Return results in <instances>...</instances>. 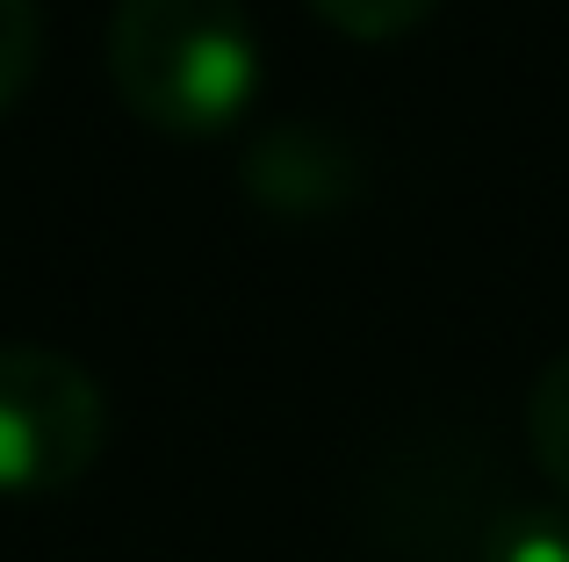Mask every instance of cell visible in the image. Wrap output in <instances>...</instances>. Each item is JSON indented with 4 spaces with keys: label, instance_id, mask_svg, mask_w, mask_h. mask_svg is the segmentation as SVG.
Returning <instances> with one entry per match:
<instances>
[{
    "label": "cell",
    "instance_id": "obj_2",
    "mask_svg": "<svg viewBox=\"0 0 569 562\" xmlns=\"http://www.w3.org/2000/svg\"><path fill=\"white\" fill-rule=\"evenodd\" d=\"M109 404L58 347H0V498H51L94 469Z\"/></svg>",
    "mask_w": 569,
    "mask_h": 562
},
{
    "label": "cell",
    "instance_id": "obj_6",
    "mask_svg": "<svg viewBox=\"0 0 569 562\" xmlns=\"http://www.w3.org/2000/svg\"><path fill=\"white\" fill-rule=\"evenodd\" d=\"M440 8V0H310V14H318L325 29H339V37H361V43H389V37H411L426 14Z\"/></svg>",
    "mask_w": 569,
    "mask_h": 562
},
{
    "label": "cell",
    "instance_id": "obj_7",
    "mask_svg": "<svg viewBox=\"0 0 569 562\" xmlns=\"http://www.w3.org/2000/svg\"><path fill=\"white\" fill-rule=\"evenodd\" d=\"M43 58V8L37 0H0V116L29 94Z\"/></svg>",
    "mask_w": 569,
    "mask_h": 562
},
{
    "label": "cell",
    "instance_id": "obj_1",
    "mask_svg": "<svg viewBox=\"0 0 569 562\" xmlns=\"http://www.w3.org/2000/svg\"><path fill=\"white\" fill-rule=\"evenodd\" d=\"M101 66L144 130L209 144L231 138L260 94V29L246 0H116Z\"/></svg>",
    "mask_w": 569,
    "mask_h": 562
},
{
    "label": "cell",
    "instance_id": "obj_5",
    "mask_svg": "<svg viewBox=\"0 0 569 562\" xmlns=\"http://www.w3.org/2000/svg\"><path fill=\"white\" fill-rule=\"evenodd\" d=\"M483 562H569V505H512L483 534Z\"/></svg>",
    "mask_w": 569,
    "mask_h": 562
},
{
    "label": "cell",
    "instance_id": "obj_3",
    "mask_svg": "<svg viewBox=\"0 0 569 562\" xmlns=\"http://www.w3.org/2000/svg\"><path fill=\"white\" fill-rule=\"evenodd\" d=\"M238 181L274 217H332V210H347V202H361L368 159L339 123H325V116H289V123H267L260 138L238 152Z\"/></svg>",
    "mask_w": 569,
    "mask_h": 562
},
{
    "label": "cell",
    "instance_id": "obj_4",
    "mask_svg": "<svg viewBox=\"0 0 569 562\" xmlns=\"http://www.w3.org/2000/svg\"><path fill=\"white\" fill-rule=\"evenodd\" d=\"M527 448H533L541 476L556 483L562 505H569V347L533 375V390H527Z\"/></svg>",
    "mask_w": 569,
    "mask_h": 562
}]
</instances>
